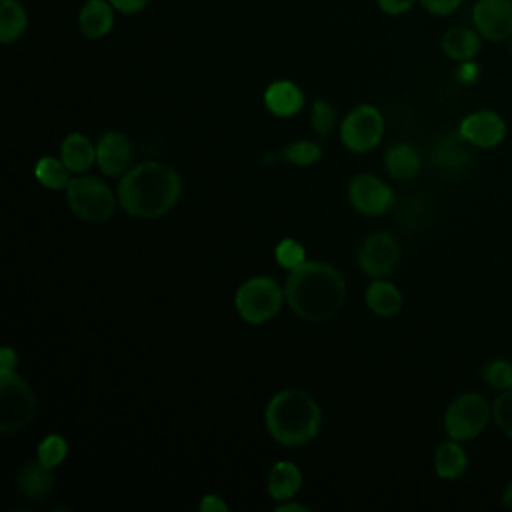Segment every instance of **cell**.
I'll return each mask as SVG.
<instances>
[{"label": "cell", "mask_w": 512, "mask_h": 512, "mask_svg": "<svg viewBox=\"0 0 512 512\" xmlns=\"http://www.w3.org/2000/svg\"><path fill=\"white\" fill-rule=\"evenodd\" d=\"M422 4V8L434 16H448L454 14L460 6L462 0H418Z\"/></svg>", "instance_id": "obj_32"}, {"label": "cell", "mask_w": 512, "mask_h": 512, "mask_svg": "<svg viewBox=\"0 0 512 512\" xmlns=\"http://www.w3.org/2000/svg\"><path fill=\"white\" fill-rule=\"evenodd\" d=\"M492 418L496 426L512 438V388L502 390V394L492 404Z\"/></svg>", "instance_id": "obj_31"}, {"label": "cell", "mask_w": 512, "mask_h": 512, "mask_svg": "<svg viewBox=\"0 0 512 512\" xmlns=\"http://www.w3.org/2000/svg\"><path fill=\"white\" fill-rule=\"evenodd\" d=\"M60 158L70 172H84L96 162V146L84 134L72 132L60 144Z\"/></svg>", "instance_id": "obj_20"}, {"label": "cell", "mask_w": 512, "mask_h": 512, "mask_svg": "<svg viewBox=\"0 0 512 512\" xmlns=\"http://www.w3.org/2000/svg\"><path fill=\"white\" fill-rule=\"evenodd\" d=\"M462 134L458 132H448L442 138L436 140L432 148V162L446 174L450 176H462L466 174L472 164H474V150Z\"/></svg>", "instance_id": "obj_12"}, {"label": "cell", "mask_w": 512, "mask_h": 512, "mask_svg": "<svg viewBox=\"0 0 512 512\" xmlns=\"http://www.w3.org/2000/svg\"><path fill=\"white\" fill-rule=\"evenodd\" d=\"M300 486H302V472L296 464L288 460H280L272 466L266 482V490L272 500H278V502L290 500L300 490Z\"/></svg>", "instance_id": "obj_18"}, {"label": "cell", "mask_w": 512, "mask_h": 512, "mask_svg": "<svg viewBox=\"0 0 512 512\" xmlns=\"http://www.w3.org/2000/svg\"><path fill=\"white\" fill-rule=\"evenodd\" d=\"M66 202L70 210L86 222H104L116 208L112 190L96 176L72 178L66 186Z\"/></svg>", "instance_id": "obj_7"}, {"label": "cell", "mask_w": 512, "mask_h": 512, "mask_svg": "<svg viewBox=\"0 0 512 512\" xmlns=\"http://www.w3.org/2000/svg\"><path fill=\"white\" fill-rule=\"evenodd\" d=\"M400 260L398 240L390 232H374L364 238L358 250V264L364 274L374 278L388 276Z\"/></svg>", "instance_id": "obj_9"}, {"label": "cell", "mask_w": 512, "mask_h": 512, "mask_svg": "<svg viewBox=\"0 0 512 512\" xmlns=\"http://www.w3.org/2000/svg\"><path fill=\"white\" fill-rule=\"evenodd\" d=\"M366 304L378 316H394L402 308L400 290L386 280H374L366 290Z\"/></svg>", "instance_id": "obj_22"}, {"label": "cell", "mask_w": 512, "mask_h": 512, "mask_svg": "<svg viewBox=\"0 0 512 512\" xmlns=\"http://www.w3.org/2000/svg\"><path fill=\"white\" fill-rule=\"evenodd\" d=\"M310 124L320 138H328L336 124V112H334L332 104L326 100H320V98L314 100L312 112H310Z\"/></svg>", "instance_id": "obj_29"}, {"label": "cell", "mask_w": 512, "mask_h": 512, "mask_svg": "<svg viewBox=\"0 0 512 512\" xmlns=\"http://www.w3.org/2000/svg\"><path fill=\"white\" fill-rule=\"evenodd\" d=\"M268 434L284 446H302L316 438L322 424V412L316 400L298 388L274 394L264 412Z\"/></svg>", "instance_id": "obj_3"}, {"label": "cell", "mask_w": 512, "mask_h": 512, "mask_svg": "<svg viewBox=\"0 0 512 512\" xmlns=\"http://www.w3.org/2000/svg\"><path fill=\"white\" fill-rule=\"evenodd\" d=\"M284 298V290L276 280L268 276H254L236 290L234 306L244 322L264 324L280 312Z\"/></svg>", "instance_id": "obj_4"}, {"label": "cell", "mask_w": 512, "mask_h": 512, "mask_svg": "<svg viewBox=\"0 0 512 512\" xmlns=\"http://www.w3.org/2000/svg\"><path fill=\"white\" fill-rule=\"evenodd\" d=\"M284 296L290 310L306 322H326L346 302L344 276L326 262H302L290 270Z\"/></svg>", "instance_id": "obj_1"}, {"label": "cell", "mask_w": 512, "mask_h": 512, "mask_svg": "<svg viewBox=\"0 0 512 512\" xmlns=\"http://www.w3.org/2000/svg\"><path fill=\"white\" fill-rule=\"evenodd\" d=\"M108 2L114 6L116 12L132 16V14L142 12V10L148 6L150 0H108Z\"/></svg>", "instance_id": "obj_34"}, {"label": "cell", "mask_w": 512, "mask_h": 512, "mask_svg": "<svg viewBox=\"0 0 512 512\" xmlns=\"http://www.w3.org/2000/svg\"><path fill=\"white\" fill-rule=\"evenodd\" d=\"M458 130L476 148H496L506 136V122L492 110H476L460 122Z\"/></svg>", "instance_id": "obj_13"}, {"label": "cell", "mask_w": 512, "mask_h": 512, "mask_svg": "<svg viewBox=\"0 0 512 512\" xmlns=\"http://www.w3.org/2000/svg\"><path fill=\"white\" fill-rule=\"evenodd\" d=\"M34 410L36 396L30 384L14 370L0 372V432L24 430L34 418Z\"/></svg>", "instance_id": "obj_5"}, {"label": "cell", "mask_w": 512, "mask_h": 512, "mask_svg": "<svg viewBox=\"0 0 512 512\" xmlns=\"http://www.w3.org/2000/svg\"><path fill=\"white\" fill-rule=\"evenodd\" d=\"M480 38L482 36L476 32V28L452 26L442 36V50L456 62L472 60L480 52Z\"/></svg>", "instance_id": "obj_19"}, {"label": "cell", "mask_w": 512, "mask_h": 512, "mask_svg": "<svg viewBox=\"0 0 512 512\" xmlns=\"http://www.w3.org/2000/svg\"><path fill=\"white\" fill-rule=\"evenodd\" d=\"M34 176L42 186L50 190H62L72 180L68 166L62 162V158L54 156H42L34 166Z\"/></svg>", "instance_id": "obj_25"}, {"label": "cell", "mask_w": 512, "mask_h": 512, "mask_svg": "<svg viewBox=\"0 0 512 512\" xmlns=\"http://www.w3.org/2000/svg\"><path fill=\"white\" fill-rule=\"evenodd\" d=\"M384 134V118L372 104L352 108L340 124L342 144L352 152H368L376 148Z\"/></svg>", "instance_id": "obj_8"}, {"label": "cell", "mask_w": 512, "mask_h": 512, "mask_svg": "<svg viewBox=\"0 0 512 512\" xmlns=\"http://www.w3.org/2000/svg\"><path fill=\"white\" fill-rule=\"evenodd\" d=\"M114 6L108 0H86L78 12V28L90 38H104L114 26Z\"/></svg>", "instance_id": "obj_15"}, {"label": "cell", "mask_w": 512, "mask_h": 512, "mask_svg": "<svg viewBox=\"0 0 512 512\" xmlns=\"http://www.w3.org/2000/svg\"><path fill=\"white\" fill-rule=\"evenodd\" d=\"M284 160H288L294 166H310L316 160H320L322 156V148L316 142L310 140H300V142H292L284 148L282 152Z\"/></svg>", "instance_id": "obj_27"}, {"label": "cell", "mask_w": 512, "mask_h": 512, "mask_svg": "<svg viewBox=\"0 0 512 512\" xmlns=\"http://www.w3.org/2000/svg\"><path fill=\"white\" fill-rule=\"evenodd\" d=\"M466 464H468V458H466L464 448L458 444V440L450 438L448 442H442L436 448L434 470L440 478H444V480L460 478L466 470Z\"/></svg>", "instance_id": "obj_23"}, {"label": "cell", "mask_w": 512, "mask_h": 512, "mask_svg": "<svg viewBox=\"0 0 512 512\" xmlns=\"http://www.w3.org/2000/svg\"><path fill=\"white\" fill-rule=\"evenodd\" d=\"M132 162V144L120 132H106L96 144V164L106 176H122Z\"/></svg>", "instance_id": "obj_14"}, {"label": "cell", "mask_w": 512, "mask_h": 512, "mask_svg": "<svg viewBox=\"0 0 512 512\" xmlns=\"http://www.w3.org/2000/svg\"><path fill=\"white\" fill-rule=\"evenodd\" d=\"M492 418V406L478 392L456 396L444 412V428L452 440L466 442L484 432Z\"/></svg>", "instance_id": "obj_6"}, {"label": "cell", "mask_w": 512, "mask_h": 512, "mask_svg": "<svg viewBox=\"0 0 512 512\" xmlns=\"http://www.w3.org/2000/svg\"><path fill=\"white\" fill-rule=\"evenodd\" d=\"M384 166H386V172L392 178L410 180L418 174V170L422 166V160H420V154L414 146H410L406 142H400V144H394L386 150Z\"/></svg>", "instance_id": "obj_21"}, {"label": "cell", "mask_w": 512, "mask_h": 512, "mask_svg": "<svg viewBox=\"0 0 512 512\" xmlns=\"http://www.w3.org/2000/svg\"><path fill=\"white\" fill-rule=\"evenodd\" d=\"M16 486L24 498L40 500L54 488V468L42 464L38 458L30 460L18 470Z\"/></svg>", "instance_id": "obj_17"}, {"label": "cell", "mask_w": 512, "mask_h": 512, "mask_svg": "<svg viewBox=\"0 0 512 512\" xmlns=\"http://www.w3.org/2000/svg\"><path fill=\"white\" fill-rule=\"evenodd\" d=\"M416 0H376L378 8L388 14V16H400L406 14L408 10H412Z\"/></svg>", "instance_id": "obj_33"}, {"label": "cell", "mask_w": 512, "mask_h": 512, "mask_svg": "<svg viewBox=\"0 0 512 512\" xmlns=\"http://www.w3.org/2000/svg\"><path fill=\"white\" fill-rule=\"evenodd\" d=\"M182 192L176 170L162 162H142L122 174L118 184L120 206L136 218H158L174 208Z\"/></svg>", "instance_id": "obj_2"}, {"label": "cell", "mask_w": 512, "mask_h": 512, "mask_svg": "<svg viewBox=\"0 0 512 512\" xmlns=\"http://www.w3.org/2000/svg\"><path fill=\"white\" fill-rule=\"evenodd\" d=\"M264 106L278 118L294 116L304 106V92L290 80H276L264 90Z\"/></svg>", "instance_id": "obj_16"}, {"label": "cell", "mask_w": 512, "mask_h": 512, "mask_svg": "<svg viewBox=\"0 0 512 512\" xmlns=\"http://www.w3.org/2000/svg\"><path fill=\"white\" fill-rule=\"evenodd\" d=\"M276 512H308V506L296 504V502H290V500H284L282 504L276 506Z\"/></svg>", "instance_id": "obj_38"}, {"label": "cell", "mask_w": 512, "mask_h": 512, "mask_svg": "<svg viewBox=\"0 0 512 512\" xmlns=\"http://www.w3.org/2000/svg\"><path fill=\"white\" fill-rule=\"evenodd\" d=\"M482 378L486 384H490L496 390L512 388V360H504V358L490 360L484 366Z\"/></svg>", "instance_id": "obj_28"}, {"label": "cell", "mask_w": 512, "mask_h": 512, "mask_svg": "<svg viewBox=\"0 0 512 512\" xmlns=\"http://www.w3.org/2000/svg\"><path fill=\"white\" fill-rule=\"evenodd\" d=\"M28 26V14L20 0H0V42H16Z\"/></svg>", "instance_id": "obj_24"}, {"label": "cell", "mask_w": 512, "mask_h": 512, "mask_svg": "<svg viewBox=\"0 0 512 512\" xmlns=\"http://www.w3.org/2000/svg\"><path fill=\"white\" fill-rule=\"evenodd\" d=\"M508 54H510V58H512V36L508 38Z\"/></svg>", "instance_id": "obj_40"}, {"label": "cell", "mask_w": 512, "mask_h": 512, "mask_svg": "<svg viewBox=\"0 0 512 512\" xmlns=\"http://www.w3.org/2000/svg\"><path fill=\"white\" fill-rule=\"evenodd\" d=\"M472 24L490 42L508 40L512 36V0H476Z\"/></svg>", "instance_id": "obj_11"}, {"label": "cell", "mask_w": 512, "mask_h": 512, "mask_svg": "<svg viewBox=\"0 0 512 512\" xmlns=\"http://www.w3.org/2000/svg\"><path fill=\"white\" fill-rule=\"evenodd\" d=\"M66 454H68V442L60 434L44 436L36 450L38 460L50 468H56L58 464H62Z\"/></svg>", "instance_id": "obj_26"}, {"label": "cell", "mask_w": 512, "mask_h": 512, "mask_svg": "<svg viewBox=\"0 0 512 512\" xmlns=\"http://www.w3.org/2000/svg\"><path fill=\"white\" fill-rule=\"evenodd\" d=\"M348 200L352 208L366 216H380L394 204L392 188L374 174H358L348 184Z\"/></svg>", "instance_id": "obj_10"}, {"label": "cell", "mask_w": 512, "mask_h": 512, "mask_svg": "<svg viewBox=\"0 0 512 512\" xmlns=\"http://www.w3.org/2000/svg\"><path fill=\"white\" fill-rule=\"evenodd\" d=\"M456 78H458L460 82H464V84L476 82V78H478V66H476L472 60L460 62V66H458V70H456Z\"/></svg>", "instance_id": "obj_36"}, {"label": "cell", "mask_w": 512, "mask_h": 512, "mask_svg": "<svg viewBox=\"0 0 512 512\" xmlns=\"http://www.w3.org/2000/svg\"><path fill=\"white\" fill-rule=\"evenodd\" d=\"M198 510L200 512H228V504L218 494H206V496H202Z\"/></svg>", "instance_id": "obj_35"}, {"label": "cell", "mask_w": 512, "mask_h": 512, "mask_svg": "<svg viewBox=\"0 0 512 512\" xmlns=\"http://www.w3.org/2000/svg\"><path fill=\"white\" fill-rule=\"evenodd\" d=\"M502 504H504V508H508V510H512V482L504 488V494H502Z\"/></svg>", "instance_id": "obj_39"}, {"label": "cell", "mask_w": 512, "mask_h": 512, "mask_svg": "<svg viewBox=\"0 0 512 512\" xmlns=\"http://www.w3.org/2000/svg\"><path fill=\"white\" fill-rule=\"evenodd\" d=\"M16 352L10 348V346H4L2 352H0V372H10L16 368Z\"/></svg>", "instance_id": "obj_37"}, {"label": "cell", "mask_w": 512, "mask_h": 512, "mask_svg": "<svg viewBox=\"0 0 512 512\" xmlns=\"http://www.w3.org/2000/svg\"><path fill=\"white\" fill-rule=\"evenodd\" d=\"M274 258L276 262L286 268V270H294L296 266H300L302 262H306V250L304 246L294 240V238H284L276 244L274 248Z\"/></svg>", "instance_id": "obj_30"}]
</instances>
